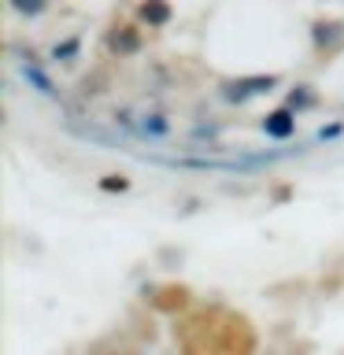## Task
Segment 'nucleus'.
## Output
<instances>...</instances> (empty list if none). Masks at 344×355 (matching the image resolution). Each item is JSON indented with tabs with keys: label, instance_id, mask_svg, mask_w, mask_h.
<instances>
[{
	"label": "nucleus",
	"instance_id": "1",
	"mask_svg": "<svg viewBox=\"0 0 344 355\" xmlns=\"http://www.w3.org/2000/svg\"><path fill=\"white\" fill-rule=\"evenodd\" d=\"M19 67H22V78H26L30 85H37V93H41V96H55V85H52V78L44 74L37 63H26V60H22Z\"/></svg>",
	"mask_w": 344,
	"mask_h": 355
},
{
	"label": "nucleus",
	"instance_id": "2",
	"mask_svg": "<svg viewBox=\"0 0 344 355\" xmlns=\"http://www.w3.org/2000/svg\"><path fill=\"white\" fill-rule=\"evenodd\" d=\"M341 133H344V122H337V126H329V130H318L315 141H333V137H341Z\"/></svg>",
	"mask_w": 344,
	"mask_h": 355
}]
</instances>
